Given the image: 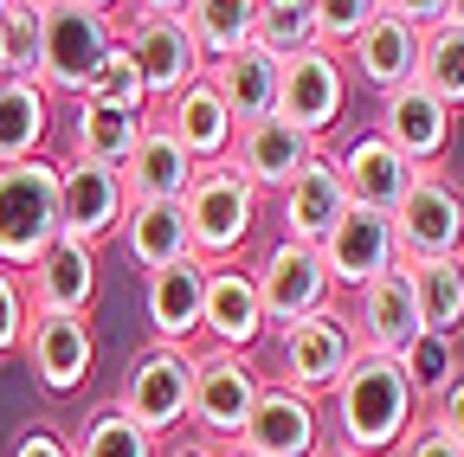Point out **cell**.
Listing matches in <instances>:
<instances>
[{"mask_svg":"<svg viewBox=\"0 0 464 457\" xmlns=\"http://www.w3.org/2000/svg\"><path fill=\"white\" fill-rule=\"evenodd\" d=\"M265 393V374L252 367V355H226V348H207L194 361V406H188V425L200 432V444H239L252 406Z\"/></svg>","mask_w":464,"mask_h":457,"instance_id":"9","label":"cell"},{"mask_svg":"<svg viewBox=\"0 0 464 457\" xmlns=\"http://www.w3.org/2000/svg\"><path fill=\"white\" fill-rule=\"evenodd\" d=\"M116 175H123L130 206H181V194L194 181V161H188L181 142L161 129V117H149L142 136H136V148H130V161L116 167Z\"/></svg>","mask_w":464,"mask_h":457,"instance_id":"22","label":"cell"},{"mask_svg":"<svg viewBox=\"0 0 464 457\" xmlns=\"http://www.w3.org/2000/svg\"><path fill=\"white\" fill-rule=\"evenodd\" d=\"M342 71H355L374 97H393V90H406V84H420V33L381 0L374 26L348 45V65H342Z\"/></svg>","mask_w":464,"mask_h":457,"instance_id":"21","label":"cell"},{"mask_svg":"<svg viewBox=\"0 0 464 457\" xmlns=\"http://www.w3.org/2000/svg\"><path fill=\"white\" fill-rule=\"evenodd\" d=\"M348 328H355V348L362 355H387V361H406V348L426 335L420 328V303H413V283L406 271H381L368 290H355L348 303Z\"/></svg>","mask_w":464,"mask_h":457,"instance_id":"17","label":"cell"},{"mask_svg":"<svg viewBox=\"0 0 464 457\" xmlns=\"http://www.w3.org/2000/svg\"><path fill=\"white\" fill-rule=\"evenodd\" d=\"M52 136V97L39 90V78H0V167L45 155Z\"/></svg>","mask_w":464,"mask_h":457,"instance_id":"28","label":"cell"},{"mask_svg":"<svg viewBox=\"0 0 464 457\" xmlns=\"http://www.w3.org/2000/svg\"><path fill=\"white\" fill-rule=\"evenodd\" d=\"M323 457H348V451H335V444H323Z\"/></svg>","mask_w":464,"mask_h":457,"instance_id":"46","label":"cell"},{"mask_svg":"<svg viewBox=\"0 0 464 457\" xmlns=\"http://www.w3.org/2000/svg\"><path fill=\"white\" fill-rule=\"evenodd\" d=\"M149 117H130V109H91L78 103V123H72V148L78 161H97V167H123L136 136H142Z\"/></svg>","mask_w":464,"mask_h":457,"instance_id":"32","label":"cell"},{"mask_svg":"<svg viewBox=\"0 0 464 457\" xmlns=\"http://www.w3.org/2000/svg\"><path fill=\"white\" fill-rule=\"evenodd\" d=\"M200 297H207L200 258H181V264L142 277V309H149V328H155L161 348H194L200 341Z\"/></svg>","mask_w":464,"mask_h":457,"instance_id":"23","label":"cell"},{"mask_svg":"<svg viewBox=\"0 0 464 457\" xmlns=\"http://www.w3.org/2000/svg\"><path fill=\"white\" fill-rule=\"evenodd\" d=\"M58 239V161L33 155L0 167V271H26Z\"/></svg>","mask_w":464,"mask_h":457,"instance_id":"6","label":"cell"},{"mask_svg":"<svg viewBox=\"0 0 464 457\" xmlns=\"http://www.w3.org/2000/svg\"><path fill=\"white\" fill-rule=\"evenodd\" d=\"M181 219H188V245L200 264H239V252L258 233V194L232 175V161L194 167V181L181 194Z\"/></svg>","mask_w":464,"mask_h":457,"instance_id":"3","label":"cell"},{"mask_svg":"<svg viewBox=\"0 0 464 457\" xmlns=\"http://www.w3.org/2000/svg\"><path fill=\"white\" fill-rule=\"evenodd\" d=\"M432 425H439L445 438H458V444H464V367H458V374L445 380V393L432 399Z\"/></svg>","mask_w":464,"mask_h":457,"instance_id":"42","label":"cell"},{"mask_svg":"<svg viewBox=\"0 0 464 457\" xmlns=\"http://www.w3.org/2000/svg\"><path fill=\"white\" fill-rule=\"evenodd\" d=\"M78 103H91V109H130V117H155V109H149V90H142V71H136V59H130L123 45H110V59L91 71V84H84Z\"/></svg>","mask_w":464,"mask_h":457,"instance_id":"35","label":"cell"},{"mask_svg":"<svg viewBox=\"0 0 464 457\" xmlns=\"http://www.w3.org/2000/svg\"><path fill=\"white\" fill-rule=\"evenodd\" d=\"M374 136L406 161L420 167V175H432V167L451 155V136H458V117L426 90V84H406L393 97H381V117H374Z\"/></svg>","mask_w":464,"mask_h":457,"instance_id":"13","label":"cell"},{"mask_svg":"<svg viewBox=\"0 0 464 457\" xmlns=\"http://www.w3.org/2000/svg\"><path fill=\"white\" fill-rule=\"evenodd\" d=\"M26 322H33V309H26L20 277H14V271H0V361H7V355H20Z\"/></svg>","mask_w":464,"mask_h":457,"instance_id":"40","label":"cell"},{"mask_svg":"<svg viewBox=\"0 0 464 457\" xmlns=\"http://www.w3.org/2000/svg\"><path fill=\"white\" fill-rule=\"evenodd\" d=\"M161 457H219V444H200V438H194V444H174V451H161Z\"/></svg>","mask_w":464,"mask_h":457,"instance_id":"44","label":"cell"},{"mask_svg":"<svg viewBox=\"0 0 464 457\" xmlns=\"http://www.w3.org/2000/svg\"><path fill=\"white\" fill-rule=\"evenodd\" d=\"M123 14L103 7V0H39V90L58 97H84L91 71L110 59Z\"/></svg>","mask_w":464,"mask_h":457,"instance_id":"2","label":"cell"},{"mask_svg":"<svg viewBox=\"0 0 464 457\" xmlns=\"http://www.w3.org/2000/svg\"><path fill=\"white\" fill-rule=\"evenodd\" d=\"M323 148L310 142V136H297V129H290V123H277V117H265V123H252V129H239V136H232V175H239L258 200L271 194H284L290 181H297L304 175V167L316 161Z\"/></svg>","mask_w":464,"mask_h":457,"instance_id":"20","label":"cell"},{"mask_svg":"<svg viewBox=\"0 0 464 457\" xmlns=\"http://www.w3.org/2000/svg\"><path fill=\"white\" fill-rule=\"evenodd\" d=\"M20 355L33 367V380L65 399V393H84L91 386V367H97V335H91V316H33L26 322V341Z\"/></svg>","mask_w":464,"mask_h":457,"instance_id":"15","label":"cell"},{"mask_svg":"<svg viewBox=\"0 0 464 457\" xmlns=\"http://www.w3.org/2000/svg\"><path fill=\"white\" fill-rule=\"evenodd\" d=\"M406 380H413V393H420V406L426 399H439L445 393V380L458 374V355H451V341H439V335H420L413 348H406Z\"/></svg>","mask_w":464,"mask_h":457,"instance_id":"39","label":"cell"},{"mask_svg":"<svg viewBox=\"0 0 464 457\" xmlns=\"http://www.w3.org/2000/svg\"><path fill=\"white\" fill-rule=\"evenodd\" d=\"M7 457H72V438L58 432V425H45V419H33L20 438H14V451Z\"/></svg>","mask_w":464,"mask_h":457,"instance_id":"41","label":"cell"},{"mask_svg":"<svg viewBox=\"0 0 464 457\" xmlns=\"http://www.w3.org/2000/svg\"><path fill=\"white\" fill-rule=\"evenodd\" d=\"M355 328H348V309H342V297L329 303V309H316V316H304L297 328H277V386H290V393H304V399H323L342 386V374L355 367Z\"/></svg>","mask_w":464,"mask_h":457,"instance_id":"7","label":"cell"},{"mask_svg":"<svg viewBox=\"0 0 464 457\" xmlns=\"http://www.w3.org/2000/svg\"><path fill=\"white\" fill-rule=\"evenodd\" d=\"M72 457H161V444H155L142 425H130L116 406H103V413H91L84 432L72 438Z\"/></svg>","mask_w":464,"mask_h":457,"instance_id":"36","label":"cell"},{"mask_svg":"<svg viewBox=\"0 0 464 457\" xmlns=\"http://www.w3.org/2000/svg\"><path fill=\"white\" fill-rule=\"evenodd\" d=\"M420 84L451 109H464V26L458 20H439L432 33H420Z\"/></svg>","mask_w":464,"mask_h":457,"instance_id":"33","label":"cell"},{"mask_svg":"<svg viewBox=\"0 0 464 457\" xmlns=\"http://www.w3.org/2000/svg\"><path fill=\"white\" fill-rule=\"evenodd\" d=\"M0 78H7V45H0Z\"/></svg>","mask_w":464,"mask_h":457,"instance_id":"47","label":"cell"},{"mask_svg":"<svg viewBox=\"0 0 464 457\" xmlns=\"http://www.w3.org/2000/svg\"><path fill=\"white\" fill-rule=\"evenodd\" d=\"M329 399H335V451L348 457H393L420 425V393L387 355H355V367L342 374Z\"/></svg>","mask_w":464,"mask_h":457,"instance_id":"1","label":"cell"},{"mask_svg":"<svg viewBox=\"0 0 464 457\" xmlns=\"http://www.w3.org/2000/svg\"><path fill=\"white\" fill-rule=\"evenodd\" d=\"M207 84L226 103L232 129H252V123H265L271 109H277V59L258 52V45H246V52H232V59L207 65Z\"/></svg>","mask_w":464,"mask_h":457,"instance_id":"27","label":"cell"},{"mask_svg":"<svg viewBox=\"0 0 464 457\" xmlns=\"http://www.w3.org/2000/svg\"><path fill=\"white\" fill-rule=\"evenodd\" d=\"M0 45H7V78L39 71V0H0Z\"/></svg>","mask_w":464,"mask_h":457,"instance_id":"38","label":"cell"},{"mask_svg":"<svg viewBox=\"0 0 464 457\" xmlns=\"http://www.w3.org/2000/svg\"><path fill=\"white\" fill-rule=\"evenodd\" d=\"M393 225V252L400 264H426V258H464V187L451 175H420L406 187V200L387 213Z\"/></svg>","mask_w":464,"mask_h":457,"instance_id":"8","label":"cell"},{"mask_svg":"<svg viewBox=\"0 0 464 457\" xmlns=\"http://www.w3.org/2000/svg\"><path fill=\"white\" fill-rule=\"evenodd\" d=\"M123 252H130V264L149 277V271H168V264H181V258H194V245H188V219H181V206H130L123 213Z\"/></svg>","mask_w":464,"mask_h":457,"instance_id":"30","label":"cell"},{"mask_svg":"<svg viewBox=\"0 0 464 457\" xmlns=\"http://www.w3.org/2000/svg\"><path fill=\"white\" fill-rule=\"evenodd\" d=\"M252 283H258V303H265L271 335H277V328H297L304 316H316V309L335 303L316 245H290V239H277V245L252 264Z\"/></svg>","mask_w":464,"mask_h":457,"instance_id":"11","label":"cell"},{"mask_svg":"<svg viewBox=\"0 0 464 457\" xmlns=\"http://www.w3.org/2000/svg\"><path fill=\"white\" fill-rule=\"evenodd\" d=\"M123 213H130V194H123V175L116 167H97V161H58V233L78 239V245H103L123 233Z\"/></svg>","mask_w":464,"mask_h":457,"instance_id":"12","label":"cell"},{"mask_svg":"<svg viewBox=\"0 0 464 457\" xmlns=\"http://www.w3.org/2000/svg\"><path fill=\"white\" fill-rule=\"evenodd\" d=\"M420 303V328L439 341L464 335V258H426V264H400Z\"/></svg>","mask_w":464,"mask_h":457,"instance_id":"29","label":"cell"},{"mask_svg":"<svg viewBox=\"0 0 464 457\" xmlns=\"http://www.w3.org/2000/svg\"><path fill=\"white\" fill-rule=\"evenodd\" d=\"M200 335H207V348H226V355H252L258 341L271 335L258 283H252V264H207Z\"/></svg>","mask_w":464,"mask_h":457,"instance_id":"16","label":"cell"},{"mask_svg":"<svg viewBox=\"0 0 464 457\" xmlns=\"http://www.w3.org/2000/svg\"><path fill=\"white\" fill-rule=\"evenodd\" d=\"M342 109H348V71H342L335 52L310 45V52L277 65V109H271L277 123H290L297 136H310L323 148V136L342 123Z\"/></svg>","mask_w":464,"mask_h":457,"instance_id":"10","label":"cell"},{"mask_svg":"<svg viewBox=\"0 0 464 457\" xmlns=\"http://www.w3.org/2000/svg\"><path fill=\"white\" fill-rule=\"evenodd\" d=\"M20 290H26L33 316H91V303H97V252L58 233L20 271Z\"/></svg>","mask_w":464,"mask_h":457,"instance_id":"18","label":"cell"},{"mask_svg":"<svg viewBox=\"0 0 464 457\" xmlns=\"http://www.w3.org/2000/svg\"><path fill=\"white\" fill-rule=\"evenodd\" d=\"M181 26L194 39V52L207 65L232 59V52L252 45V26H258V0H188L181 7Z\"/></svg>","mask_w":464,"mask_h":457,"instance_id":"31","label":"cell"},{"mask_svg":"<svg viewBox=\"0 0 464 457\" xmlns=\"http://www.w3.org/2000/svg\"><path fill=\"white\" fill-rule=\"evenodd\" d=\"M393 457H464V444H458V438H445V432L426 419V425H413V438H406Z\"/></svg>","mask_w":464,"mask_h":457,"instance_id":"43","label":"cell"},{"mask_svg":"<svg viewBox=\"0 0 464 457\" xmlns=\"http://www.w3.org/2000/svg\"><path fill=\"white\" fill-rule=\"evenodd\" d=\"M277 225L284 233L277 239H290V245H323L329 233H335V219L348 213V194H342V175H335V155H316L297 181H290L284 194H277Z\"/></svg>","mask_w":464,"mask_h":457,"instance_id":"25","label":"cell"},{"mask_svg":"<svg viewBox=\"0 0 464 457\" xmlns=\"http://www.w3.org/2000/svg\"><path fill=\"white\" fill-rule=\"evenodd\" d=\"M194 361H200V348H161V341L136 348L123 367V386H116V413L142 425L155 444L174 438L194 406Z\"/></svg>","mask_w":464,"mask_h":457,"instance_id":"4","label":"cell"},{"mask_svg":"<svg viewBox=\"0 0 464 457\" xmlns=\"http://www.w3.org/2000/svg\"><path fill=\"white\" fill-rule=\"evenodd\" d=\"M155 117H161V129H168L174 142L188 148V161H194V167H219V161L232 155V136H239V129H232V117H226V103L213 97V84H207V78H200V84H188L174 103H161Z\"/></svg>","mask_w":464,"mask_h":457,"instance_id":"26","label":"cell"},{"mask_svg":"<svg viewBox=\"0 0 464 457\" xmlns=\"http://www.w3.org/2000/svg\"><path fill=\"white\" fill-rule=\"evenodd\" d=\"M252 45L271 52V59H297V52L316 45V26H310V0H258V26H252Z\"/></svg>","mask_w":464,"mask_h":457,"instance_id":"34","label":"cell"},{"mask_svg":"<svg viewBox=\"0 0 464 457\" xmlns=\"http://www.w3.org/2000/svg\"><path fill=\"white\" fill-rule=\"evenodd\" d=\"M374 14H381V0H310V26H316V45L342 59V52L355 45L368 26H374Z\"/></svg>","mask_w":464,"mask_h":457,"instance_id":"37","label":"cell"},{"mask_svg":"<svg viewBox=\"0 0 464 457\" xmlns=\"http://www.w3.org/2000/svg\"><path fill=\"white\" fill-rule=\"evenodd\" d=\"M219 457H252V451H239V444H226V451H219Z\"/></svg>","mask_w":464,"mask_h":457,"instance_id":"45","label":"cell"},{"mask_svg":"<svg viewBox=\"0 0 464 457\" xmlns=\"http://www.w3.org/2000/svg\"><path fill=\"white\" fill-rule=\"evenodd\" d=\"M316 258H323V271H329V290H335V297H355V290H368V283H374L381 271H393V264H400L387 213L348 206V213L335 219V233L316 245Z\"/></svg>","mask_w":464,"mask_h":457,"instance_id":"14","label":"cell"},{"mask_svg":"<svg viewBox=\"0 0 464 457\" xmlns=\"http://www.w3.org/2000/svg\"><path fill=\"white\" fill-rule=\"evenodd\" d=\"M239 451H252V457H323V406L265 380L258 406L239 432Z\"/></svg>","mask_w":464,"mask_h":457,"instance_id":"19","label":"cell"},{"mask_svg":"<svg viewBox=\"0 0 464 457\" xmlns=\"http://www.w3.org/2000/svg\"><path fill=\"white\" fill-rule=\"evenodd\" d=\"M335 175H342V194H348V206H368V213H393L400 200H406V187L420 181V167H406L374 129H362L355 142H348L342 155H335Z\"/></svg>","mask_w":464,"mask_h":457,"instance_id":"24","label":"cell"},{"mask_svg":"<svg viewBox=\"0 0 464 457\" xmlns=\"http://www.w3.org/2000/svg\"><path fill=\"white\" fill-rule=\"evenodd\" d=\"M116 45L136 59L142 71V90H149V109L174 103L188 84L207 78V59L194 52L188 26H181V0H155V7H136L123 20V33H116Z\"/></svg>","mask_w":464,"mask_h":457,"instance_id":"5","label":"cell"}]
</instances>
